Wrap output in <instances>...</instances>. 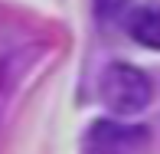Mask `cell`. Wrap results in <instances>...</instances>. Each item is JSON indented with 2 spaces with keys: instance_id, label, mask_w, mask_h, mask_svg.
Masks as SVG:
<instances>
[{
  "instance_id": "obj_2",
  "label": "cell",
  "mask_w": 160,
  "mask_h": 154,
  "mask_svg": "<svg viewBox=\"0 0 160 154\" xmlns=\"http://www.w3.org/2000/svg\"><path fill=\"white\" fill-rule=\"evenodd\" d=\"M101 102L114 115H137L154 98V82L144 69L128 62H111L101 72Z\"/></svg>"
},
{
  "instance_id": "obj_3",
  "label": "cell",
  "mask_w": 160,
  "mask_h": 154,
  "mask_svg": "<svg viewBox=\"0 0 160 154\" xmlns=\"http://www.w3.org/2000/svg\"><path fill=\"white\" fill-rule=\"evenodd\" d=\"M128 33L134 36L141 46L157 49V46H160V13H157V7H154V3L137 7V10L128 17Z\"/></svg>"
},
{
  "instance_id": "obj_5",
  "label": "cell",
  "mask_w": 160,
  "mask_h": 154,
  "mask_svg": "<svg viewBox=\"0 0 160 154\" xmlns=\"http://www.w3.org/2000/svg\"><path fill=\"white\" fill-rule=\"evenodd\" d=\"M85 154H124L121 148H114V144H105V141H95V138H88V148Z\"/></svg>"
},
{
  "instance_id": "obj_4",
  "label": "cell",
  "mask_w": 160,
  "mask_h": 154,
  "mask_svg": "<svg viewBox=\"0 0 160 154\" xmlns=\"http://www.w3.org/2000/svg\"><path fill=\"white\" fill-rule=\"evenodd\" d=\"M124 7H128V0H95V17H98V23H114V20L124 13Z\"/></svg>"
},
{
  "instance_id": "obj_1",
  "label": "cell",
  "mask_w": 160,
  "mask_h": 154,
  "mask_svg": "<svg viewBox=\"0 0 160 154\" xmlns=\"http://www.w3.org/2000/svg\"><path fill=\"white\" fill-rule=\"evenodd\" d=\"M46 53V40L17 17H0V128L13 105L20 82Z\"/></svg>"
}]
</instances>
